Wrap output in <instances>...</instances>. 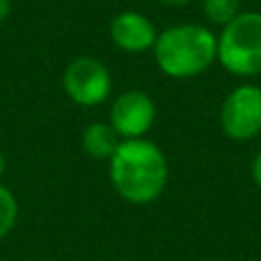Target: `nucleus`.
Segmentation results:
<instances>
[{
    "label": "nucleus",
    "mask_w": 261,
    "mask_h": 261,
    "mask_svg": "<svg viewBox=\"0 0 261 261\" xmlns=\"http://www.w3.org/2000/svg\"><path fill=\"white\" fill-rule=\"evenodd\" d=\"M110 181L122 199L149 204L165 190V153L144 138L122 140L110 158Z\"/></svg>",
    "instance_id": "obj_1"
},
{
    "label": "nucleus",
    "mask_w": 261,
    "mask_h": 261,
    "mask_svg": "<svg viewBox=\"0 0 261 261\" xmlns=\"http://www.w3.org/2000/svg\"><path fill=\"white\" fill-rule=\"evenodd\" d=\"M153 58L165 76L195 78L218 60V39L204 25H174L156 37Z\"/></svg>",
    "instance_id": "obj_2"
},
{
    "label": "nucleus",
    "mask_w": 261,
    "mask_h": 261,
    "mask_svg": "<svg viewBox=\"0 0 261 261\" xmlns=\"http://www.w3.org/2000/svg\"><path fill=\"white\" fill-rule=\"evenodd\" d=\"M218 60L234 76L261 73V14L241 12L218 37Z\"/></svg>",
    "instance_id": "obj_3"
},
{
    "label": "nucleus",
    "mask_w": 261,
    "mask_h": 261,
    "mask_svg": "<svg viewBox=\"0 0 261 261\" xmlns=\"http://www.w3.org/2000/svg\"><path fill=\"white\" fill-rule=\"evenodd\" d=\"M67 96L78 106H99L110 94V71L103 62L94 58H76L62 76Z\"/></svg>",
    "instance_id": "obj_4"
},
{
    "label": "nucleus",
    "mask_w": 261,
    "mask_h": 261,
    "mask_svg": "<svg viewBox=\"0 0 261 261\" xmlns=\"http://www.w3.org/2000/svg\"><path fill=\"white\" fill-rule=\"evenodd\" d=\"M220 126L227 138L250 140L261 133V87L241 85L225 99Z\"/></svg>",
    "instance_id": "obj_5"
},
{
    "label": "nucleus",
    "mask_w": 261,
    "mask_h": 261,
    "mask_svg": "<svg viewBox=\"0 0 261 261\" xmlns=\"http://www.w3.org/2000/svg\"><path fill=\"white\" fill-rule=\"evenodd\" d=\"M156 119V106L151 96L140 90H128L117 96L110 108V126L124 140L142 138Z\"/></svg>",
    "instance_id": "obj_6"
},
{
    "label": "nucleus",
    "mask_w": 261,
    "mask_h": 261,
    "mask_svg": "<svg viewBox=\"0 0 261 261\" xmlns=\"http://www.w3.org/2000/svg\"><path fill=\"white\" fill-rule=\"evenodd\" d=\"M110 37L122 50L142 53V50L153 48L158 32L153 23L140 12H122L110 23Z\"/></svg>",
    "instance_id": "obj_7"
},
{
    "label": "nucleus",
    "mask_w": 261,
    "mask_h": 261,
    "mask_svg": "<svg viewBox=\"0 0 261 261\" xmlns=\"http://www.w3.org/2000/svg\"><path fill=\"white\" fill-rule=\"evenodd\" d=\"M119 147V135L110 124L94 122L83 130V149L87 156L96 158V161H110L115 149Z\"/></svg>",
    "instance_id": "obj_8"
},
{
    "label": "nucleus",
    "mask_w": 261,
    "mask_h": 261,
    "mask_svg": "<svg viewBox=\"0 0 261 261\" xmlns=\"http://www.w3.org/2000/svg\"><path fill=\"white\" fill-rule=\"evenodd\" d=\"M204 14L208 21L227 25L241 14V0H204Z\"/></svg>",
    "instance_id": "obj_9"
},
{
    "label": "nucleus",
    "mask_w": 261,
    "mask_h": 261,
    "mask_svg": "<svg viewBox=\"0 0 261 261\" xmlns=\"http://www.w3.org/2000/svg\"><path fill=\"white\" fill-rule=\"evenodd\" d=\"M18 220V202L7 186L0 184V241L16 227Z\"/></svg>",
    "instance_id": "obj_10"
},
{
    "label": "nucleus",
    "mask_w": 261,
    "mask_h": 261,
    "mask_svg": "<svg viewBox=\"0 0 261 261\" xmlns=\"http://www.w3.org/2000/svg\"><path fill=\"white\" fill-rule=\"evenodd\" d=\"M252 179H254V184L261 188V151L254 156V161H252Z\"/></svg>",
    "instance_id": "obj_11"
},
{
    "label": "nucleus",
    "mask_w": 261,
    "mask_h": 261,
    "mask_svg": "<svg viewBox=\"0 0 261 261\" xmlns=\"http://www.w3.org/2000/svg\"><path fill=\"white\" fill-rule=\"evenodd\" d=\"M9 9H12V0H0V21L9 16Z\"/></svg>",
    "instance_id": "obj_12"
},
{
    "label": "nucleus",
    "mask_w": 261,
    "mask_h": 261,
    "mask_svg": "<svg viewBox=\"0 0 261 261\" xmlns=\"http://www.w3.org/2000/svg\"><path fill=\"white\" fill-rule=\"evenodd\" d=\"M163 5H172V7H179V5H188L190 0H161Z\"/></svg>",
    "instance_id": "obj_13"
},
{
    "label": "nucleus",
    "mask_w": 261,
    "mask_h": 261,
    "mask_svg": "<svg viewBox=\"0 0 261 261\" xmlns=\"http://www.w3.org/2000/svg\"><path fill=\"white\" fill-rule=\"evenodd\" d=\"M5 167H7V161H5V153L0 151V179H3V174H5Z\"/></svg>",
    "instance_id": "obj_14"
}]
</instances>
